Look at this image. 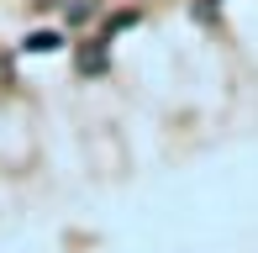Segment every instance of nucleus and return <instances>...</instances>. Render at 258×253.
Here are the masks:
<instances>
[{"instance_id": "nucleus-1", "label": "nucleus", "mask_w": 258, "mask_h": 253, "mask_svg": "<svg viewBox=\"0 0 258 253\" xmlns=\"http://www.w3.org/2000/svg\"><path fill=\"white\" fill-rule=\"evenodd\" d=\"M58 42H63L58 32H32V37H27V53H53Z\"/></svg>"}, {"instance_id": "nucleus-2", "label": "nucleus", "mask_w": 258, "mask_h": 253, "mask_svg": "<svg viewBox=\"0 0 258 253\" xmlns=\"http://www.w3.org/2000/svg\"><path fill=\"white\" fill-rule=\"evenodd\" d=\"M79 69H85V74H100L105 69V48H85L79 53Z\"/></svg>"}]
</instances>
